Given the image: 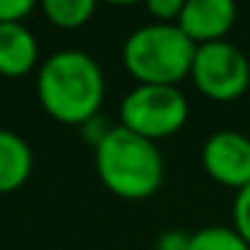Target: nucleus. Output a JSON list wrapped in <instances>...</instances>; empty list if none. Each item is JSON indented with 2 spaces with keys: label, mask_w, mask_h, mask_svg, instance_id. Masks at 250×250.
Masks as SVG:
<instances>
[{
  "label": "nucleus",
  "mask_w": 250,
  "mask_h": 250,
  "mask_svg": "<svg viewBox=\"0 0 250 250\" xmlns=\"http://www.w3.org/2000/svg\"><path fill=\"white\" fill-rule=\"evenodd\" d=\"M183 6H186V0H151L148 3V11L156 17V22H175L178 24Z\"/></svg>",
  "instance_id": "4468645a"
},
{
  "label": "nucleus",
  "mask_w": 250,
  "mask_h": 250,
  "mask_svg": "<svg viewBox=\"0 0 250 250\" xmlns=\"http://www.w3.org/2000/svg\"><path fill=\"white\" fill-rule=\"evenodd\" d=\"M81 126H83V129H81V132H83V140H86L92 148H97L100 143H103L105 137L110 135V129H113V124H110L105 116H100V113L92 116V119H86Z\"/></svg>",
  "instance_id": "ddd939ff"
},
{
  "label": "nucleus",
  "mask_w": 250,
  "mask_h": 250,
  "mask_svg": "<svg viewBox=\"0 0 250 250\" xmlns=\"http://www.w3.org/2000/svg\"><path fill=\"white\" fill-rule=\"evenodd\" d=\"M38 100L62 124H83L100 113L105 100L103 67L86 51H57L38 70Z\"/></svg>",
  "instance_id": "f257e3e1"
},
{
  "label": "nucleus",
  "mask_w": 250,
  "mask_h": 250,
  "mask_svg": "<svg viewBox=\"0 0 250 250\" xmlns=\"http://www.w3.org/2000/svg\"><path fill=\"white\" fill-rule=\"evenodd\" d=\"M33 172V148L22 135L0 126V194L17 191Z\"/></svg>",
  "instance_id": "1a4fd4ad"
},
{
  "label": "nucleus",
  "mask_w": 250,
  "mask_h": 250,
  "mask_svg": "<svg viewBox=\"0 0 250 250\" xmlns=\"http://www.w3.org/2000/svg\"><path fill=\"white\" fill-rule=\"evenodd\" d=\"M43 14L57 27H81L94 14L92 0H43Z\"/></svg>",
  "instance_id": "9d476101"
},
{
  "label": "nucleus",
  "mask_w": 250,
  "mask_h": 250,
  "mask_svg": "<svg viewBox=\"0 0 250 250\" xmlns=\"http://www.w3.org/2000/svg\"><path fill=\"white\" fill-rule=\"evenodd\" d=\"M191 78L196 89L212 100H234L248 89L250 83V62L242 49L223 41L196 46L194 62H191Z\"/></svg>",
  "instance_id": "39448f33"
},
{
  "label": "nucleus",
  "mask_w": 250,
  "mask_h": 250,
  "mask_svg": "<svg viewBox=\"0 0 250 250\" xmlns=\"http://www.w3.org/2000/svg\"><path fill=\"white\" fill-rule=\"evenodd\" d=\"M156 250H191V234L183 229H167L156 237Z\"/></svg>",
  "instance_id": "dca6fc26"
},
{
  "label": "nucleus",
  "mask_w": 250,
  "mask_h": 250,
  "mask_svg": "<svg viewBox=\"0 0 250 250\" xmlns=\"http://www.w3.org/2000/svg\"><path fill=\"white\" fill-rule=\"evenodd\" d=\"M38 62V41L24 22L0 24V73L3 76H24Z\"/></svg>",
  "instance_id": "6e6552de"
},
{
  "label": "nucleus",
  "mask_w": 250,
  "mask_h": 250,
  "mask_svg": "<svg viewBox=\"0 0 250 250\" xmlns=\"http://www.w3.org/2000/svg\"><path fill=\"white\" fill-rule=\"evenodd\" d=\"M33 11V0H0V24L22 22Z\"/></svg>",
  "instance_id": "2eb2a0df"
},
{
  "label": "nucleus",
  "mask_w": 250,
  "mask_h": 250,
  "mask_svg": "<svg viewBox=\"0 0 250 250\" xmlns=\"http://www.w3.org/2000/svg\"><path fill=\"white\" fill-rule=\"evenodd\" d=\"M234 19H237V6L231 0H186L178 27L199 46L210 41H223Z\"/></svg>",
  "instance_id": "0eeeda50"
},
{
  "label": "nucleus",
  "mask_w": 250,
  "mask_h": 250,
  "mask_svg": "<svg viewBox=\"0 0 250 250\" xmlns=\"http://www.w3.org/2000/svg\"><path fill=\"white\" fill-rule=\"evenodd\" d=\"M188 119V100L178 86L140 83L121 103V124L156 143L169 137Z\"/></svg>",
  "instance_id": "20e7f679"
},
{
  "label": "nucleus",
  "mask_w": 250,
  "mask_h": 250,
  "mask_svg": "<svg viewBox=\"0 0 250 250\" xmlns=\"http://www.w3.org/2000/svg\"><path fill=\"white\" fill-rule=\"evenodd\" d=\"M196 43L175 22H151L132 30L124 41V65L140 83L175 86L183 76H191Z\"/></svg>",
  "instance_id": "7ed1b4c3"
},
{
  "label": "nucleus",
  "mask_w": 250,
  "mask_h": 250,
  "mask_svg": "<svg viewBox=\"0 0 250 250\" xmlns=\"http://www.w3.org/2000/svg\"><path fill=\"white\" fill-rule=\"evenodd\" d=\"M202 164L223 186L250 183V137L237 129H218L202 146Z\"/></svg>",
  "instance_id": "423d86ee"
},
{
  "label": "nucleus",
  "mask_w": 250,
  "mask_h": 250,
  "mask_svg": "<svg viewBox=\"0 0 250 250\" xmlns=\"http://www.w3.org/2000/svg\"><path fill=\"white\" fill-rule=\"evenodd\" d=\"M234 231L250 245V183L242 186L234 196Z\"/></svg>",
  "instance_id": "f8f14e48"
},
{
  "label": "nucleus",
  "mask_w": 250,
  "mask_h": 250,
  "mask_svg": "<svg viewBox=\"0 0 250 250\" xmlns=\"http://www.w3.org/2000/svg\"><path fill=\"white\" fill-rule=\"evenodd\" d=\"M94 164L100 180L121 199H146L164 180V159L156 143L124 124L113 126L94 148Z\"/></svg>",
  "instance_id": "f03ea898"
},
{
  "label": "nucleus",
  "mask_w": 250,
  "mask_h": 250,
  "mask_svg": "<svg viewBox=\"0 0 250 250\" xmlns=\"http://www.w3.org/2000/svg\"><path fill=\"white\" fill-rule=\"evenodd\" d=\"M191 250H250L234 226H205L191 234Z\"/></svg>",
  "instance_id": "9b49d317"
}]
</instances>
